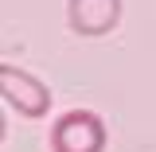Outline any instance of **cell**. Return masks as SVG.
Returning <instances> with one entry per match:
<instances>
[{
  "label": "cell",
  "mask_w": 156,
  "mask_h": 152,
  "mask_svg": "<svg viewBox=\"0 0 156 152\" xmlns=\"http://www.w3.org/2000/svg\"><path fill=\"white\" fill-rule=\"evenodd\" d=\"M105 121L90 109H70L51 125V152H105Z\"/></svg>",
  "instance_id": "1"
},
{
  "label": "cell",
  "mask_w": 156,
  "mask_h": 152,
  "mask_svg": "<svg viewBox=\"0 0 156 152\" xmlns=\"http://www.w3.org/2000/svg\"><path fill=\"white\" fill-rule=\"evenodd\" d=\"M0 97H4L20 117H31V121H39V117L51 109V90H47L35 74L20 70L12 62H0Z\"/></svg>",
  "instance_id": "2"
},
{
  "label": "cell",
  "mask_w": 156,
  "mask_h": 152,
  "mask_svg": "<svg viewBox=\"0 0 156 152\" xmlns=\"http://www.w3.org/2000/svg\"><path fill=\"white\" fill-rule=\"evenodd\" d=\"M121 19V0H66V23L78 35H105Z\"/></svg>",
  "instance_id": "3"
}]
</instances>
